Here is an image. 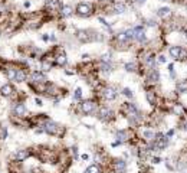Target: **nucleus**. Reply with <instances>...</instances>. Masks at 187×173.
<instances>
[{
  "label": "nucleus",
  "mask_w": 187,
  "mask_h": 173,
  "mask_svg": "<svg viewBox=\"0 0 187 173\" xmlns=\"http://www.w3.org/2000/svg\"><path fill=\"white\" fill-rule=\"evenodd\" d=\"M40 127L43 128V133H48L50 136H59L61 131H63L62 127L59 126V124H56L55 121H52V120H45Z\"/></svg>",
  "instance_id": "f257e3e1"
},
{
  "label": "nucleus",
  "mask_w": 187,
  "mask_h": 173,
  "mask_svg": "<svg viewBox=\"0 0 187 173\" xmlns=\"http://www.w3.org/2000/svg\"><path fill=\"white\" fill-rule=\"evenodd\" d=\"M76 15L81 17H89L94 13L92 10V6L89 3H85V2H81V3L76 4V9H75Z\"/></svg>",
  "instance_id": "f03ea898"
},
{
  "label": "nucleus",
  "mask_w": 187,
  "mask_h": 173,
  "mask_svg": "<svg viewBox=\"0 0 187 173\" xmlns=\"http://www.w3.org/2000/svg\"><path fill=\"white\" fill-rule=\"evenodd\" d=\"M12 111H13V114L16 115L17 118H25L26 114H28V108H26V106L23 104V102H20V101L16 102V104L13 106Z\"/></svg>",
  "instance_id": "7ed1b4c3"
},
{
  "label": "nucleus",
  "mask_w": 187,
  "mask_h": 173,
  "mask_svg": "<svg viewBox=\"0 0 187 173\" xmlns=\"http://www.w3.org/2000/svg\"><path fill=\"white\" fill-rule=\"evenodd\" d=\"M30 81H32V84H46L48 78L42 71H33L30 74Z\"/></svg>",
  "instance_id": "20e7f679"
},
{
  "label": "nucleus",
  "mask_w": 187,
  "mask_h": 173,
  "mask_svg": "<svg viewBox=\"0 0 187 173\" xmlns=\"http://www.w3.org/2000/svg\"><path fill=\"white\" fill-rule=\"evenodd\" d=\"M62 7L61 0H46L45 2V9L48 12L53 13V12H59V9Z\"/></svg>",
  "instance_id": "39448f33"
},
{
  "label": "nucleus",
  "mask_w": 187,
  "mask_h": 173,
  "mask_svg": "<svg viewBox=\"0 0 187 173\" xmlns=\"http://www.w3.org/2000/svg\"><path fill=\"white\" fill-rule=\"evenodd\" d=\"M95 108H96V102L92 101V100L83 101L82 104H81V110H82V113H85V114H91V113H94Z\"/></svg>",
  "instance_id": "423d86ee"
},
{
  "label": "nucleus",
  "mask_w": 187,
  "mask_h": 173,
  "mask_svg": "<svg viewBox=\"0 0 187 173\" xmlns=\"http://www.w3.org/2000/svg\"><path fill=\"white\" fill-rule=\"evenodd\" d=\"M15 93H16V91H15V88H13L12 84H4V85L0 87V94H2L3 97H6V98L13 97Z\"/></svg>",
  "instance_id": "0eeeda50"
},
{
  "label": "nucleus",
  "mask_w": 187,
  "mask_h": 173,
  "mask_svg": "<svg viewBox=\"0 0 187 173\" xmlns=\"http://www.w3.org/2000/svg\"><path fill=\"white\" fill-rule=\"evenodd\" d=\"M133 35H134V39H137L138 42H142L146 39V30L142 26H135L133 28Z\"/></svg>",
  "instance_id": "6e6552de"
},
{
  "label": "nucleus",
  "mask_w": 187,
  "mask_h": 173,
  "mask_svg": "<svg viewBox=\"0 0 187 173\" xmlns=\"http://www.w3.org/2000/svg\"><path fill=\"white\" fill-rule=\"evenodd\" d=\"M112 13H117V15H121V13L127 12V4L122 3V2H115L112 3Z\"/></svg>",
  "instance_id": "1a4fd4ad"
},
{
  "label": "nucleus",
  "mask_w": 187,
  "mask_h": 173,
  "mask_svg": "<svg viewBox=\"0 0 187 173\" xmlns=\"http://www.w3.org/2000/svg\"><path fill=\"white\" fill-rule=\"evenodd\" d=\"M74 15V7L69 4H63L62 7L59 9V16L61 17H69Z\"/></svg>",
  "instance_id": "9d476101"
},
{
  "label": "nucleus",
  "mask_w": 187,
  "mask_h": 173,
  "mask_svg": "<svg viewBox=\"0 0 187 173\" xmlns=\"http://www.w3.org/2000/svg\"><path fill=\"white\" fill-rule=\"evenodd\" d=\"M68 62V56L63 51H61L59 54H56V56H55V63L56 65H59V67H65Z\"/></svg>",
  "instance_id": "9b49d317"
},
{
  "label": "nucleus",
  "mask_w": 187,
  "mask_h": 173,
  "mask_svg": "<svg viewBox=\"0 0 187 173\" xmlns=\"http://www.w3.org/2000/svg\"><path fill=\"white\" fill-rule=\"evenodd\" d=\"M28 78V72L23 68H16V75H15V81L16 82H25Z\"/></svg>",
  "instance_id": "f8f14e48"
},
{
  "label": "nucleus",
  "mask_w": 187,
  "mask_h": 173,
  "mask_svg": "<svg viewBox=\"0 0 187 173\" xmlns=\"http://www.w3.org/2000/svg\"><path fill=\"white\" fill-rule=\"evenodd\" d=\"M111 115H112V111L109 110L108 107H101L98 110V117L101 120H108V118H111Z\"/></svg>",
  "instance_id": "ddd939ff"
},
{
  "label": "nucleus",
  "mask_w": 187,
  "mask_h": 173,
  "mask_svg": "<svg viewBox=\"0 0 187 173\" xmlns=\"http://www.w3.org/2000/svg\"><path fill=\"white\" fill-rule=\"evenodd\" d=\"M157 16L166 20V19H170V17L173 16V12H171V9H168V7H161V9H158Z\"/></svg>",
  "instance_id": "4468645a"
},
{
  "label": "nucleus",
  "mask_w": 187,
  "mask_h": 173,
  "mask_svg": "<svg viewBox=\"0 0 187 173\" xmlns=\"http://www.w3.org/2000/svg\"><path fill=\"white\" fill-rule=\"evenodd\" d=\"M30 156V153H29V150H17L16 153H15V159H16V162H23V160H26L28 157Z\"/></svg>",
  "instance_id": "2eb2a0df"
},
{
  "label": "nucleus",
  "mask_w": 187,
  "mask_h": 173,
  "mask_svg": "<svg viewBox=\"0 0 187 173\" xmlns=\"http://www.w3.org/2000/svg\"><path fill=\"white\" fill-rule=\"evenodd\" d=\"M52 67H53V62H52L50 59H48V58H43V59H42V62H40V69H42V72L50 71V69H52Z\"/></svg>",
  "instance_id": "dca6fc26"
},
{
  "label": "nucleus",
  "mask_w": 187,
  "mask_h": 173,
  "mask_svg": "<svg viewBox=\"0 0 187 173\" xmlns=\"http://www.w3.org/2000/svg\"><path fill=\"white\" fill-rule=\"evenodd\" d=\"M130 139V133L127 130H120L117 131V140L120 141V143H124V141H128Z\"/></svg>",
  "instance_id": "f3484780"
},
{
  "label": "nucleus",
  "mask_w": 187,
  "mask_h": 173,
  "mask_svg": "<svg viewBox=\"0 0 187 173\" xmlns=\"http://www.w3.org/2000/svg\"><path fill=\"white\" fill-rule=\"evenodd\" d=\"M104 97H105V100H108V101H112V100H115V97H117L115 89L111 88V87L105 88V89H104Z\"/></svg>",
  "instance_id": "a211bd4d"
},
{
  "label": "nucleus",
  "mask_w": 187,
  "mask_h": 173,
  "mask_svg": "<svg viewBox=\"0 0 187 173\" xmlns=\"http://www.w3.org/2000/svg\"><path fill=\"white\" fill-rule=\"evenodd\" d=\"M148 81L150 82H153V84H155V82H158L160 81V72L157 71V69H151V72H150L148 75Z\"/></svg>",
  "instance_id": "6ab92c4d"
},
{
  "label": "nucleus",
  "mask_w": 187,
  "mask_h": 173,
  "mask_svg": "<svg viewBox=\"0 0 187 173\" xmlns=\"http://www.w3.org/2000/svg\"><path fill=\"white\" fill-rule=\"evenodd\" d=\"M4 74H6V78H7V80L15 81V75H16V68H13V67L4 68Z\"/></svg>",
  "instance_id": "aec40b11"
},
{
  "label": "nucleus",
  "mask_w": 187,
  "mask_h": 173,
  "mask_svg": "<svg viewBox=\"0 0 187 173\" xmlns=\"http://www.w3.org/2000/svg\"><path fill=\"white\" fill-rule=\"evenodd\" d=\"M115 170H117V173H125V170H127L125 162L124 160H117L115 162Z\"/></svg>",
  "instance_id": "412c9836"
},
{
  "label": "nucleus",
  "mask_w": 187,
  "mask_h": 173,
  "mask_svg": "<svg viewBox=\"0 0 187 173\" xmlns=\"http://www.w3.org/2000/svg\"><path fill=\"white\" fill-rule=\"evenodd\" d=\"M176 89L179 94H186L187 93V81H180L179 84L176 85Z\"/></svg>",
  "instance_id": "4be33fe9"
},
{
  "label": "nucleus",
  "mask_w": 187,
  "mask_h": 173,
  "mask_svg": "<svg viewBox=\"0 0 187 173\" xmlns=\"http://www.w3.org/2000/svg\"><path fill=\"white\" fill-rule=\"evenodd\" d=\"M170 55L171 58H174V59H179L180 56V52H181V46H170Z\"/></svg>",
  "instance_id": "5701e85b"
},
{
  "label": "nucleus",
  "mask_w": 187,
  "mask_h": 173,
  "mask_svg": "<svg viewBox=\"0 0 187 173\" xmlns=\"http://www.w3.org/2000/svg\"><path fill=\"white\" fill-rule=\"evenodd\" d=\"M146 97H147V101H148L151 106H154V104H155V100H157V98H155V94H154V91H147Z\"/></svg>",
  "instance_id": "b1692460"
},
{
  "label": "nucleus",
  "mask_w": 187,
  "mask_h": 173,
  "mask_svg": "<svg viewBox=\"0 0 187 173\" xmlns=\"http://www.w3.org/2000/svg\"><path fill=\"white\" fill-rule=\"evenodd\" d=\"M142 137L147 140H150V141H153L154 137H155V133H154L153 130H144L142 131Z\"/></svg>",
  "instance_id": "393cba45"
},
{
  "label": "nucleus",
  "mask_w": 187,
  "mask_h": 173,
  "mask_svg": "<svg viewBox=\"0 0 187 173\" xmlns=\"http://www.w3.org/2000/svg\"><path fill=\"white\" fill-rule=\"evenodd\" d=\"M125 69H127L128 72H135V71H137V63H135V62L125 63Z\"/></svg>",
  "instance_id": "a878e982"
},
{
  "label": "nucleus",
  "mask_w": 187,
  "mask_h": 173,
  "mask_svg": "<svg viewBox=\"0 0 187 173\" xmlns=\"http://www.w3.org/2000/svg\"><path fill=\"white\" fill-rule=\"evenodd\" d=\"M6 139H7V127L0 126V140H6Z\"/></svg>",
  "instance_id": "bb28decb"
},
{
  "label": "nucleus",
  "mask_w": 187,
  "mask_h": 173,
  "mask_svg": "<svg viewBox=\"0 0 187 173\" xmlns=\"http://www.w3.org/2000/svg\"><path fill=\"white\" fill-rule=\"evenodd\" d=\"M117 41H118V42H127V41H128V38H127V33H125V32H120V33H117Z\"/></svg>",
  "instance_id": "cd10ccee"
},
{
  "label": "nucleus",
  "mask_w": 187,
  "mask_h": 173,
  "mask_svg": "<svg viewBox=\"0 0 187 173\" xmlns=\"http://www.w3.org/2000/svg\"><path fill=\"white\" fill-rule=\"evenodd\" d=\"M101 170H100V167L96 165H92V166H89L87 170H85V173H100Z\"/></svg>",
  "instance_id": "c85d7f7f"
},
{
  "label": "nucleus",
  "mask_w": 187,
  "mask_h": 173,
  "mask_svg": "<svg viewBox=\"0 0 187 173\" xmlns=\"http://www.w3.org/2000/svg\"><path fill=\"white\" fill-rule=\"evenodd\" d=\"M81 97H82V89L76 88L75 89V94H74V100H81Z\"/></svg>",
  "instance_id": "c756f323"
},
{
  "label": "nucleus",
  "mask_w": 187,
  "mask_h": 173,
  "mask_svg": "<svg viewBox=\"0 0 187 173\" xmlns=\"http://www.w3.org/2000/svg\"><path fill=\"white\" fill-rule=\"evenodd\" d=\"M101 68H102V71H111V65H109V62H101Z\"/></svg>",
  "instance_id": "7c9ffc66"
},
{
  "label": "nucleus",
  "mask_w": 187,
  "mask_h": 173,
  "mask_svg": "<svg viewBox=\"0 0 187 173\" xmlns=\"http://www.w3.org/2000/svg\"><path fill=\"white\" fill-rule=\"evenodd\" d=\"M122 94H124L125 97H128V98H133V91L130 88H124L122 89Z\"/></svg>",
  "instance_id": "2f4dec72"
},
{
  "label": "nucleus",
  "mask_w": 187,
  "mask_h": 173,
  "mask_svg": "<svg viewBox=\"0 0 187 173\" xmlns=\"http://www.w3.org/2000/svg\"><path fill=\"white\" fill-rule=\"evenodd\" d=\"M111 61V54H104L101 58V62H109Z\"/></svg>",
  "instance_id": "473e14b6"
},
{
  "label": "nucleus",
  "mask_w": 187,
  "mask_h": 173,
  "mask_svg": "<svg viewBox=\"0 0 187 173\" xmlns=\"http://www.w3.org/2000/svg\"><path fill=\"white\" fill-rule=\"evenodd\" d=\"M174 111L177 113V114H181V113H183V107H181V104H177V106L174 107Z\"/></svg>",
  "instance_id": "72a5a7b5"
},
{
  "label": "nucleus",
  "mask_w": 187,
  "mask_h": 173,
  "mask_svg": "<svg viewBox=\"0 0 187 173\" xmlns=\"http://www.w3.org/2000/svg\"><path fill=\"white\" fill-rule=\"evenodd\" d=\"M158 62H160V63H166L167 62V58L164 55H160V56H158Z\"/></svg>",
  "instance_id": "f704fd0d"
},
{
  "label": "nucleus",
  "mask_w": 187,
  "mask_h": 173,
  "mask_svg": "<svg viewBox=\"0 0 187 173\" xmlns=\"http://www.w3.org/2000/svg\"><path fill=\"white\" fill-rule=\"evenodd\" d=\"M151 162H153L154 165H158V163L161 162V159H160V157H153V159H151Z\"/></svg>",
  "instance_id": "c9c22d12"
},
{
  "label": "nucleus",
  "mask_w": 187,
  "mask_h": 173,
  "mask_svg": "<svg viewBox=\"0 0 187 173\" xmlns=\"http://www.w3.org/2000/svg\"><path fill=\"white\" fill-rule=\"evenodd\" d=\"M35 102H36V106H39V107L43 106V101H42L40 98H35Z\"/></svg>",
  "instance_id": "e433bc0d"
},
{
  "label": "nucleus",
  "mask_w": 187,
  "mask_h": 173,
  "mask_svg": "<svg viewBox=\"0 0 187 173\" xmlns=\"http://www.w3.org/2000/svg\"><path fill=\"white\" fill-rule=\"evenodd\" d=\"M96 2L100 4H108L109 3V0H96Z\"/></svg>",
  "instance_id": "4c0bfd02"
},
{
  "label": "nucleus",
  "mask_w": 187,
  "mask_h": 173,
  "mask_svg": "<svg viewBox=\"0 0 187 173\" xmlns=\"http://www.w3.org/2000/svg\"><path fill=\"white\" fill-rule=\"evenodd\" d=\"M173 134H174V130H168V131H167V137H171V136H173Z\"/></svg>",
  "instance_id": "58836bf2"
},
{
  "label": "nucleus",
  "mask_w": 187,
  "mask_h": 173,
  "mask_svg": "<svg viewBox=\"0 0 187 173\" xmlns=\"http://www.w3.org/2000/svg\"><path fill=\"white\" fill-rule=\"evenodd\" d=\"M23 7H26V9H29V7H30V2H29V0L23 3Z\"/></svg>",
  "instance_id": "ea45409f"
},
{
  "label": "nucleus",
  "mask_w": 187,
  "mask_h": 173,
  "mask_svg": "<svg viewBox=\"0 0 187 173\" xmlns=\"http://www.w3.org/2000/svg\"><path fill=\"white\" fill-rule=\"evenodd\" d=\"M72 150H74V156H75V157H78V149H76V147H74V149H72Z\"/></svg>",
  "instance_id": "a19ab883"
},
{
  "label": "nucleus",
  "mask_w": 187,
  "mask_h": 173,
  "mask_svg": "<svg viewBox=\"0 0 187 173\" xmlns=\"http://www.w3.org/2000/svg\"><path fill=\"white\" fill-rule=\"evenodd\" d=\"M82 160H88V154H82Z\"/></svg>",
  "instance_id": "79ce46f5"
},
{
  "label": "nucleus",
  "mask_w": 187,
  "mask_h": 173,
  "mask_svg": "<svg viewBox=\"0 0 187 173\" xmlns=\"http://www.w3.org/2000/svg\"><path fill=\"white\" fill-rule=\"evenodd\" d=\"M183 128H184V130L187 131V121H186V123H184V124H183Z\"/></svg>",
  "instance_id": "37998d69"
},
{
  "label": "nucleus",
  "mask_w": 187,
  "mask_h": 173,
  "mask_svg": "<svg viewBox=\"0 0 187 173\" xmlns=\"http://www.w3.org/2000/svg\"><path fill=\"white\" fill-rule=\"evenodd\" d=\"M137 3H144V2H147V0H135Z\"/></svg>",
  "instance_id": "c03bdc74"
},
{
  "label": "nucleus",
  "mask_w": 187,
  "mask_h": 173,
  "mask_svg": "<svg viewBox=\"0 0 187 173\" xmlns=\"http://www.w3.org/2000/svg\"><path fill=\"white\" fill-rule=\"evenodd\" d=\"M161 2H171V0H161Z\"/></svg>",
  "instance_id": "a18cd8bd"
},
{
  "label": "nucleus",
  "mask_w": 187,
  "mask_h": 173,
  "mask_svg": "<svg viewBox=\"0 0 187 173\" xmlns=\"http://www.w3.org/2000/svg\"><path fill=\"white\" fill-rule=\"evenodd\" d=\"M0 36H2V30H0Z\"/></svg>",
  "instance_id": "49530a36"
},
{
  "label": "nucleus",
  "mask_w": 187,
  "mask_h": 173,
  "mask_svg": "<svg viewBox=\"0 0 187 173\" xmlns=\"http://www.w3.org/2000/svg\"><path fill=\"white\" fill-rule=\"evenodd\" d=\"M186 39H187V32H186Z\"/></svg>",
  "instance_id": "de8ad7c7"
}]
</instances>
